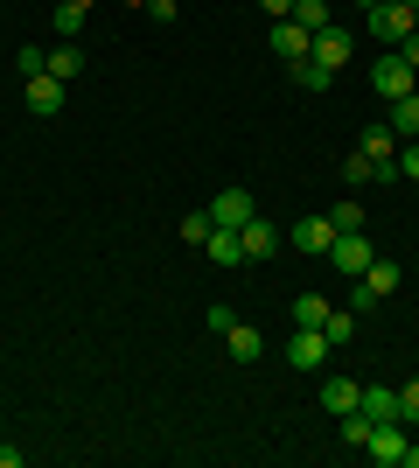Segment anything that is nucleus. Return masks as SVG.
Returning a JSON list of instances; mask_svg holds the SVG:
<instances>
[{"label":"nucleus","mask_w":419,"mask_h":468,"mask_svg":"<svg viewBox=\"0 0 419 468\" xmlns=\"http://www.w3.org/2000/svg\"><path fill=\"white\" fill-rule=\"evenodd\" d=\"M0 468H21V448H0Z\"/></svg>","instance_id":"nucleus-33"},{"label":"nucleus","mask_w":419,"mask_h":468,"mask_svg":"<svg viewBox=\"0 0 419 468\" xmlns=\"http://www.w3.org/2000/svg\"><path fill=\"white\" fill-rule=\"evenodd\" d=\"M329 350H336V343H329L321 329H294V343H287V371H321Z\"/></svg>","instance_id":"nucleus-6"},{"label":"nucleus","mask_w":419,"mask_h":468,"mask_svg":"<svg viewBox=\"0 0 419 468\" xmlns=\"http://www.w3.org/2000/svg\"><path fill=\"white\" fill-rule=\"evenodd\" d=\"M399 468H419V448H413V441H405V462Z\"/></svg>","instance_id":"nucleus-34"},{"label":"nucleus","mask_w":419,"mask_h":468,"mask_svg":"<svg viewBox=\"0 0 419 468\" xmlns=\"http://www.w3.org/2000/svg\"><path fill=\"white\" fill-rule=\"evenodd\" d=\"M329 224H336V231H363L371 217H363V203L350 196V203H336V210H329Z\"/></svg>","instance_id":"nucleus-26"},{"label":"nucleus","mask_w":419,"mask_h":468,"mask_svg":"<svg viewBox=\"0 0 419 468\" xmlns=\"http://www.w3.org/2000/svg\"><path fill=\"white\" fill-rule=\"evenodd\" d=\"M363 448H371V462L399 468V462H405V420H378V427H371V441H363Z\"/></svg>","instance_id":"nucleus-8"},{"label":"nucleus","mask_w":419,"mask_h":468,"mask_svg":"<svg viewBox=\"0 0 419 468\" xmlns=\"http://www.w3.org/2000/svg\"><path fill=\"white\" fill-rule=\"evenodd\" d=\"M357 147H363L371 161H378V168H399V133H392V126H371V133H363Z\"/></svg>","instance_id":"nucleus-15"},{"label":"nucleus","mask_w":419,"mask_h":468,"mask_svg":"<svg viewBox=\"0 0 419 468\" xmlns=\"http://www.w3.org/2000/svg\"><path fill=\"white\" fill-rule=\"evenodd\" d=\"M357 412L378 427V420H399V391H384V385H363L357 391Z\"/></svg>","instance_id":"nucleus-11"},{"label":"nucleus","mask_w":419,"mask_h":468,"mask_svg":"<svg viewBox=\"0 0 419 468\" xmlns=\"http://www.w3.org/2000/svg\"><path fill=\"white\" fill-rule=\"evenodd\" d=\"M336 224H329V217H300L294 231H287V245H294V252H308V259H329V245H336Z\"/></svg>","instance_id":"nucleus-5"},{"label":"nucleus","mask_w":419,"mask_h":468,"mask_svg":"<svg viewBox=\"0 0 419 468\" xmlns=\"http://www.w3.org/2000/svg\"><path fill=\"white\" fill-rule=\"evenodd\" d=\"M210 259H217V266H245V238L238 231H210Z\"/></svg>","instance_id":"nucleus-20"},{"label":"nucleus","mask_w":419,"mask_h":468,"mask_svg":"<svg viewBox=\"0 0 419 468\" xmlns=\"http://www.w3.org/2000/svg\"><path fill=\"white\" fill-rule=\"evenodd\" d=\"M399 176L419 182V140H399Z\"/></svg>","instance_id":"nucleus-30"},{"label":"nucleus","mask_w":419,"mask_h":468,"mask_svg":"<svg viewBox=\"0 0 419 468\" xmlns=\"http://www.w3.org/2000/svg\"><path fill=\"white\" fill-rule=\"evenodd\" d=\"M28 112H63V78H49V70H42V78H28Z\"/></svg>","instance_id":"nucleus-14"},{"label":"nucleus","mask_w":419,"mask_h":468,"mask_svg":"<svg viewBox=\"0 0 419 468\" xmlns=\"http://www.w3.org/2000/svg\"><path fill=\"white\" fill-rule=\"evenodd\" d=\"M321 322H329V301H321V293H300L294 301V329H321Z\"/></svg>","instance_id":"nucleus-21"},{"label":"nucleus","mask_w":419,"mask_h":468,"mask_svg":"<svg viewBox=\"0 0 419 468\" xmlns=\"http://www.w3.org/2000/svg\"><path fill=\"white\" fill-rule=\"evenodd\" d=\"M399 259H371V266H363L357 273V293H350V314H371L378 308V301H392V293H399Z\"/></svg>","instance_id":"nucleus-1"},{"label":"nucleus","mask_w":419,"mask_h":468,"mask_svg":"<svg viewBox=\"0 0 419 468\" xmlns=\"http://www.w3.org/2000/svg\"><path fill=\"white\" fill-rule=\"evenodd\" d=\"M308 57H315V63H329V70H342V63L357 57V42H350V28H336V21H329V28H315Z\"/></svg>","instance_id":"nucleus-7"},{"label":"nucleus","mask_w":419,"mask_h":468,"mask_svg":"<svg viewBox=\"0 0 419 468\" xmlns=\"http://www.w3.org/2000/svg\"><path fill=\"white\" fill-rule=\"evenodd\" d=\"M363 28H371L384 49H399L405 36H419V28H413V7H405V0H384V7H371V15H363Z\"/></svg>","instance_id":"nucleus-3"},{"label":"nucleus","mask_w":419,"mask_h":468,"mask_svg":"<svg viewBox=\"0 0 419 468\" xmlns=\"http://www.w3.org/2000/svg\"><path fill=\"white\" fill-rule=\"evenodd\" d=\"M399 420H405V427H419V378H413V385H399Z\"/></svg>","instance_id":"nucleus-29"},{"label":"nucleus","mask_w":419,"mask_h":468,"mask_svg":"<svg viewBox=\"0 0 419 468\" xmlns=\"http://www.w3.org/2000/svg\"><path fill=\"white\" fill-rule=\"evenodd\" d=\"M308 42H315V36H308V28H300V21H273V57L300 63V57H308Z\"/></svg>","instance_id":"nucleus-13"},{"label":"nucleus","mask_w":419,"mask_h":468,"mask_svg":"<svg viewBox=\"0 0 419 468\" xmlns=\"http://www.w3.org/2000/svg\"><path fill=\"white\" fill-rule=\"evenodd\" d=\"M15 70H21V84H28V78H42V70H49V49H42V42L15 49Z\"/></svg>","instance_id":"nucleus-24"},{"label":"nucleus","mask_w":419,"mask_h":468,"mask_svg":"<svg viewBox=\"0 0 419 468\" xmlns=\"http://www.w3.org/2000/svg\"><path fill=\"white\" fill-rule=\"evenodd\" d=\"M399 140H419V91H405V98H392V119H384Z\"/></svg>","instance_id":"nucleus-17"},{"label":"nucleus","mask_w":419,"mask_h":468,"mask_svg":"<svg viewBox=\"0 0 419 468\" xmlns=\"http://www.w3.org/2000/svg\"><path fill=\"white\" fill-rule=\"evenodd\" d=\"M399 57H405V63L419 70V36H405V42H399Z\"/></svg>","instance_id":"nucleus-32"},{"label":"nucleus","mask_w":419,"mask_h":468,"mask_svg":"<svg viewBox=\"0 0 419 468\" xmlns=\"http://www.w3.org/2000/svg\"><path fill=\"white\" fill-rule=\"evenodd\" d=\"M252 217H259L252 189H224V196H210V224H217V231H245Z\"/></svg>","instance_id":"nucleus-4"},{"label":"nucleus","mask_w":419,"mask_h":468,"mask_svg":"<svg viewBox=\"0 0 419 468\" xmlns=\"http://www.w3.org/2000/svg\"><path fill=\"white\" fill-rule=\"evenodd\" d=\"M259 7H266L273 21H287V15H294V0H259Z\"/></svg>","instance_id":"nucleus-31"},{"label":"nucleus","mask_w":419,"mask_h":468,"mask_svg":"<svg viewBox=\"0 0 419 468\" xmlns=\"http://www.w3.org/2000/svg\"><path fill=\"white\" fill-rule=\"evenodd\" d=\"M224 343H231V356H238V364H259V350H266V335L252 329V322H231V329H224Z\"/></svg>","instance_id":"nucleus-16"},{"label":"nucleus","mask_w":419,"mask_h":468,"mask_svg":"<svg viewBox=\"0 0 419 468\" xmlns=\"http://www.w3.org/2000/svg\"><path fill=\"white\" fill-rule=\"evenodd\" d=\"M84 15H91V7H78V0H63V7H57V36H63V42H78Z\"/></svg>","instance_id":"nucleus-25"},{"label":"nucleus","mask_w":419,"mask_h":468,"mask_svg":"<svg viewBox=\"0 0 419 468\" xmlns=\"http://www.w3.org/2000/svg\"><path fill=\"white\" fill-rule=\"evenodd\" d=\"M413 28H419V7H413Z\"/></svg>","instance_id":"nucleus-37"},{"label":"nucleus","mask_w":419,"mask_h":468,"mask_svg":"<svg viewBox=\"0 0 419 468\" xmlns=\"http://www.w3.org/2000/svg\"><path fill=\"white\" fill-rule=\"evenodd\" d=\"M175 231H182V245H210V231H217V224H210V210H189Z\"/></svg>","instance_id":"nucleus-23"},{"label":"nucleus","mask_w":419,"mask_h":468,"mask_svg":"<svg viewBox=\"0 0 419 468\" xmlns=\"http://www.w3.org/2000/svg\"><path fill=\"white\" fill-rule=\"evenodd\" d=\"M49 78H63V84L84 78V49L78 42H57V49H49Z\"/></svg>","instance_id":"nucleus-18"},{"label":"nucleus","mask_w":419,"mask_h":468,"mask_svg":"<svg viewBox=\"0 0 419 468\" xmlns=\"http://www.w3.org/2000/svg\"><path fill=\"white\" fill-rule=\"evenodd\" d=\"M287 21H300V28L315 36V28H329L336 15H329V0H294V15H287Z\"/></svg>","instance_id":"nucleus-22"},{"label":"nucleus","mask_w":419,"mask_h":468,"mask_svg":"<svg viewBox=\"0 0 419 468\" xmlns=\"http://www.w3.org/2000/svg\"><path fill=\"white\" fill-rule=\"evenodd\" d=\"M357 378H321V412H336V420H342V412H357Z\"/></svg>","instance_id":"nucleus-12"},{"label":"nucleus","mask_w":419,"mask_h":468,"mask_svg":"<svg viewBox=\"0 0 419 468\" xmlns=\"http://www.w3.org/2000/svg\"><path fill=\"white\" fill-rule=\"evenodd\" d=\"M126 7H147V0H126Z\"/></svg>","instance_id":"nucleus-36"},{"label":"nucleus","mask_w":419,"mask_h":468,"mask_svg":"<svg viewBox=\"0 0 419 468\" xmlns=\"http://www.w3.org/2000/svg\"><path fill=\"white\" fill-rule=\"evenodd\" d=\"M357 7H363V15H371V7H384V0H357Z\"/></svg>","instance_id":"nucleus-35"},{"label":"nucleus","mask_w":419,"mask_h":468,"mask_svg":"<svg viewBox=\"0 0 419 468\" xmlns=\"http://www.w3.org/2000/svg\"><path fill=\"white\" fill-rule=\"evenodd\" d=\"M78 7H91V0H78Z\"/></svg>","instance_id":"nucleus-38"},{"label":"nucleus","mask_w":419,"mask_h":468,"mask_svg":"<svg viewBox=\"0 0 419 468\" xmlns=\"http://www.w3.org/2000/svg\"><path fill=\"white\" fill-rule=\"evenodd\" d=\"M371 91H378L384 105H392V98L419 91V70H413V63L399 57V49H392V57H378V63H371Z\"/></svg>","instance_id":"nucleus-2"},{"label":"nucleus","mask_w":419,"mask_h":468,"mask_svg":"<svg viewBox=\"0 0 419 468\" xmlns=\"http://www.w3.org/2000/svg\"><path fill=\"white\" fill-rule=\"evenodd\" d=\"M336 427H342V441H350V448H363V441H371V420H363V412H342Z\"/></svg>","instance_id":"nucleus-28"},{"label":"nucleus","mask_w":419,"mask_h":468,"mask_svg":"<svg viewBox=\"0 0 419 468\" xmlns=\"http://www.w3.org/2000/svg\"><path fill=\"white\" fill-rule=\"evenodd\" d=\"M371 259H378V252H371V238H363V231H342L336 245H329V266H336V273H363Z\"/></svg>","instance_id":"nucleus-9"},{"label":"nucleus","mask_w":419,"mask_h":468,"mask_svg":"<svg viewBox=\"0 0 419 468\" xmlns=\"http://www.w3.org/2000/svg\"><path fill=\"white\" fill-rule=\"evenodd\" d=\"M321 335H329V343H350V335H357V314H350V308H329Z\"/></svg>","instance_id":"nucleus-27"},{"label":"nucleus","mask_w":419,"mask_h":468,"mask_svg":"<svg viewBox=\"0 0 419 468\" xmlns=\"http://www.w3.org/2000/svg\"><path fill=\"white\" fill-rule=\"evenodd\" d=\"M245 266H252V259H259V266H266V259H273L279 252V231H273V224H266V217H252V224H245Z\"/></svg>","instance_id":"nucleus-10"},{"label":"nucleus","mask_w":419,"mask_h":468,"mask_svg":"<svg viewBox=\"0 0 419 468\" xmlns=\"http://www.w3.org/2000/svg\"><path fill=\"white\" fill-rule=\"evenodd\" d=\"M287 70H294V84H300V91H329V84H336V70H329V63H315V57L287 63Z\"/></svg>","instance_id":"nucleus-19"}]
</instances>
